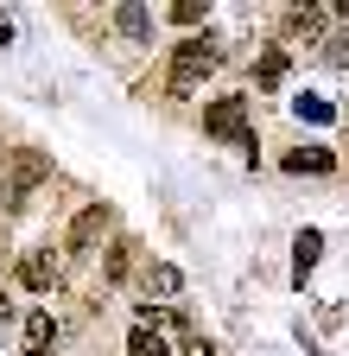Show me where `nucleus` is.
<instances>
[{
	"label": "nucleus",
	"mask_w": 349,
	"mask_h": 356,
	"mask_svg": "<svg viewBox=\"0 0 349 356\" xmlns=\"http://www.w3.org/2000/svg\"><path fill=\"white\" fill-rule=\"evenodd\" d=\"M51 343H58L51 312H32V318H26V356H51Z\"/></svg>",
	"instance_id": "nucleus-7"
},
{
	"label": "nucleus",
	"mask_w": 349,
	"mask_h": 356,
	"mask_svg": "<svg viewBox=\"0 0 349 356\" xmlns=\"http://www.w3.org/2000/svg\"><path fill=\"white\" fill-rule=\"evenodd\" d=\"M330 165H337V159H330L324 147H298V153H286V172H312V178H318V172H330Z\"/></svg>",
	"instance_id": "nucleus-9"
},
{
	"label": "nucleus",
	"mask_w": 349,
	"mask_h": 356,
	"mask_svg": "<svg viewBox=\"0 0 349 356\" xmlns=\"http://www.w3.org/2000/svg\"><path fill=\"white\" fill-rule=\"evenodd\" d=\"M324 32V7H292L286 13V38H318Z\"/></svg>",
	"instance_id": "nucleus-8"
},
{
	"label": "nucleus",
	"mask_w": 349,
	"mask_h": 356,
	"mask_svg": "<svg viewBox=\"0 0 349 356\" xmlns=\"http://www.w3.org/2000/svg\"><path fill=\"white\" fill-rule=\"evenodd\" d=\"M171 19H178V26H197V19H203V7H197V0H178V7H171Z\"/></svg>",
	"instance_id": "nucleus-16"
},
{
	"label": "nucleus",
	"mask_w": 349,
	"mask_h": 356,
	"mask_svg": "<svg viewBox=\"0 0 349 356\" xmlns=\"http://www.w3.org/2000/svg\"><path fill=\"white\" fill-rule=\"evenodd\" d=\"M178 286H185V274H178V267H165V261H159V267H146V293H159V299H171V293H178Z\"/></svg>",
	"instance_id": "nucleus-12"
},
{
	"label": "nucleus",
	"mask_w": 349,
	"mask_h": 356,
	"mask_svg": "<svg viewBox=\"0 0 349 356\" xmlns=\"http://www.w3.org/2000/svg\"><path fill=\"white\" fill-rule=\"evenodd\" d=\"M254 83H260V89H280V83H286V51H280V44L254 64Z\"/></svg>",
	"instance_id": "nucleus-10"
},
{
	"label": "nucleus",
	"mask_w": 349,
	"mask_h": 356,
	"mask_svg": "<svg viewBox=\"0 0 349 356\" xmlns=\"http://www.w3.org/2000/svg\"><path fill=\"white\" fill-rule=\"evenodd\" d=\"M185 356H216V343H210V337H191V343H185Z\"/></svg>",
	"instance_id": "nucleus-17"
},
{
	"label": "nucleus",
	"mask_w": 349,
	"mask_h": 356,
	"mask_svg": "<svg viewBox=\"0 0 349 356\" xmlns=\"http://www.w3.org/2000/svg\"><path fill=\"white\" fill-rule=\"evenodd\" d=\"M45 178H51V159L38 153V147H19V153H13V172H7V210H19L38 185H45Z\"/></svg>",
	"instance_id": "nucleus-2"
},
{
	"label": "nucleus",
	"mask_w": 349,
	"mask_h": 356,
	"mask_svg": "<svg viewBox=\"0 0 349 356\" xmlns=\"http://www.w3.org/2000/svg\"><path fill=\"white\" fill-rule=\"evenodd\" d=\"M102 229H108V204L76 210V222H70V248H96V242H102Z\"/></svg>",
	"instance_id": "nucleus-5"
},
{
	"label": "nucleus",
	"mask_w": 349,
	"mask_h": 356,
	"mask_svg": "<svg viewBox=\"0 0 349 356\" xmlns=\"http://www.w3.org/2000/svg\"><path fill=\"white\" fill-rule=\"evenodd\" d=\"M318 254H324V236L318 229H298V242H292V280L305 286V274L318 267Z\"/></svg>",
	"instance_id": "nucleus-6"
},
{
	"label": "nucleus",
	"mask_w": 349,
	"mask_h": 356,
	"mask_svg": "<svg viewBox=\"0 0 349 356\" xmlns=\"http://www.w3.org/2000/svg\"><path fill=\"white\" fill-rule=\"evenodd\" d=\"M337 13H343V19H349V0H337Z\"/></svg>",
	"instance_id": "nucleus-19"
},
{
	"label": "nucleus",
	"mask_w": 349,
	"mask_h": 356,
	"mask_svg": "<svg viewBox=\"0 0 349 356\" xmlns=\"http://www.w3.org/2000/svg\"><path fill=\"white\" fill-rule=\"evenodd\" d=\"M19 280H26L32 293H58V286H64V261H58L51 248H32V254L19 261Z\"/></svg>",
	"instance_id": "nucleus-4"
},
{
	"label": "nucleus",
	"mask_w": 349,
	"mask_h": 356,
	"mask_svg": "<svg viewBox=\"0 0 349 356\" xmlns=\"http://www.w3.org/2000/svg\"><path fill=\"white\" fill-rule=\"evenodd\" d=\"M216 64H223V44H216L210 32H203V38H185L178 51H171V96H191Z\"/></svg>",
	"instance_id": "nucleus-1"
},
{
	"label": "nucleus",
	"mask_w": 349,
	"mask_h": 356,
	"mask_svg": "<svg viewBox=\"0 0 349 356\" xmlns=\"http://www.w3.org/2000/svg\"><path fill=\"white\" fill-rule=\"evenodd\" d=\"M114 26H121L127 38H146V32H153V13H146V7H114Z\"/></svg>",
	"instance_id": "nucleus-13"
},
{
	"label": "nucleus",
	"mask_w": 349,
	"mask_h": 356,
	"mask_svg": "<svg viewBox=\"0 0 349 356\" xmlns=\"http://www.w3.org/2000/svg\"><path fill=\"white\" fill-rule=\"evenodd\" d=\"M0 44H13V19L7 13H0Z\"/></svg>",
	"instance_id": "nucleus-18"
},
{
	"label": "nucleus",
	"mask_w": 349,
	"mask_h": 356,
	"mask_svg": "<svg viewBox=\"0 0 349 356\" xmlns=\"http://www.w3.org/2000/svg\"><path fill=\"white\" fill-rule=\"evenodd\" d=\"M324 64H337V70H349V32H337V38L324 44Z\"/></svg>",
	"instance_id": "nucleus-15"
},
{
	"label": "nucleus",
	"mask_w": 349,
	"mask_h": 356,
	"mask_svg": "<svg viewBox=\"0 0 349 356\" xmlns=\"http://www.w3.org/2000/svg\"><path fill=\"white\" fill-rule=\"evenodd\" d=\"M102 274H108V280H127V274H134V242H114V248H108V267H102Z\"/></svg>",
	"instance_id": "nucleus-14"
},
{
	"label": "nucleus",
	"mask_w": 349,
	"mask_h": 356,
	"mask_svg": "<svg viewBox=\"0 0 349 356\" xmlns=\"http://www.w3.org/2000/svg\"><path fill=\"white\" fill-rule=\"evenodd\" d=\"M203 127L216 134V140H241L248 147V96H223L203 108Z\"/></svg>",
	"instance_id": "nucleus-3"
},
{
	"label": "nucleus",
	"mask_w": 349,
	"mask_h": 356,
	"mask_svg": "<svg viewBox=\"0 0 349 356\" xmlns=\"http://www.w3.org/2000/svg\"><path fill=\"white\" fill-rule=\"evenodd\" d=\"M127 356H171V350H165V337H159L153 325H134V337H127Z\"/></svg>",
	"instance_id": "nucleus-11"
}]
</instances>
